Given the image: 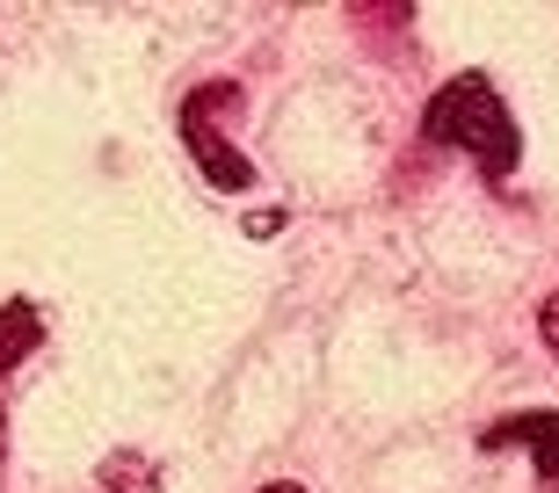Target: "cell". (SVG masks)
<instances>
[{
	"mask_svg": "<svg viewBox=\"0 0 559 493\" xmlns=\"http://www.w3.org/2000/svg\"><path fill=\"white\" fill-rule=\"evenodd\" d=\"M421 131L436 145H451V153H473V167L487 182H509L516 160H523V131H516V117H509V103H501V87L487 73H451L429 95V109H421Z\"/></svg>",
	"mask_w": 559,
	"mask_h": 493,
	"instance_id": "1",
	"label": "cell"
},
{
	"mask_svg": "<svg viewBox=\"0 0 559 493\" xmlns=\"http://www.w3.org/2000/svg\"><path fill=\"white\" fill-rule=\"evenodd\" d=\"M182 145L197 153V167H204V182H211V189H226V196L254 189V160L226 139V131H211V117H204V103H197V95L182 103Z\"/></svg>",
	"mask_w": 559,
	"mask_h": 493,
	"instance_id": "2",
	"label": "cell"
},
{
	"mask_svg": "<svg viewBox=\"0 0 559 493\" xmlns=\"http://www.w3.org/2000/svg\"><path fill=\"white\" fill-rule=\"evenodd\" d=\"M479 450H531L538 472L559 486V407H531V413H509L495 429H479Z\"/></svg>",
	"mask_w": 559,
	"mask_h": 493,
	"instance_id": "3",
	"label": "cell"
},
{
	"mask_svg": "<svg viewBox=\"0 0 559 493\" xmlns=\"http://www.w3.org/2000/svg\"><path fill=\"white\" fill-rule=\"evenodd\" d=\"M37 341H44L37 298H8V305H0V370H15L22 356H37Z\"/></svg>",
	"mask_w": 559,
	"mask_h": 493,
	"instance_id": "4",
	"label": "cell"
},
{
	"mask_svg": "<svg viewBox=\"0 0 559 493\" xmlns=\"http://www.w3.org/2000/svg\"><path fill=\"white\" fill-rule=\"evenodd\" d=\"M103 486L109 493H160V472H153L139 450H109L103 457Z\"/></svg>",
	"mask_w": 559,
	"mask_h": 493,
	"instance_id": "5",
	"label": "cell"
},
{
	"mask_svg": "<svg viewBox=\"0 0 559 493\" xmlns=\"http://www.w3.org/2000/svg\"><path fill=\"white\" fill-rule=\"evenodd\" d=\"M538 334H545V349H552V363H559V290L538 305Z\"/></svg>",
	"mask_w": 559,
	"mask_h": 493,
	"instance_id": "6",
	"label": "cell"
},
{
	"mask_svg": "<svg viewBox=\"0 0 559 493\" xmlns=\"http://www.w3.org/2000/svg\"><path fill=\"white\" fill-rule=\"evenodd\" d=\"M262 493H306V486H298V479H276V486H262Z\"/></svg>",
	"mask_w": 559,
	"mask_h": 493,
	"instance_id": "7",
	"label": "cell"
}]
</instances>
